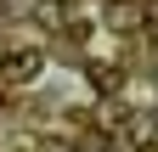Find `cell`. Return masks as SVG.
Listing matches in <instances>:
<instances>
[{
	"instance_id": "1",
	"label": "cell",
	"mask_w": 158,
	"mask_h": 152,
	"mask_svg": "<svg viewBox=\"0 0 158 152\" xmlns=\"http://www.w3.org/2000/svg\"><path fill=\"white\" fill-rule=\"evenodd\" d=\"M40 68H45V51H11L6 62H0V79L6 85H28V79H40Z\"/></svg>"
},
{
	"instance_id": "2",
	"label": "cell",
	"mask_w": 158,
	"mask_h": 152,
	"mask_svg": "<svg viewBox=\"0 0 158 152\" xmlns=\"http://www.w3.org/2000/svg\"><path fill=\"white\" fill-rule=\"evenodd\" d=\"M90 79H96V90H118L124 73H118V68H90Z\"/></svg>"
},
{
	"instance_id": "3",
	"label": "cell",
	"mask_w": 158,
	"mask_h": 152,
	"mask_svg": "<svg viewBox=\"0 0 158 152\" xmlns=\"http://www.w3.org/2000/svg\"><path fill=\"white\" fill-rule=\"evenodd\" d=\"M40 152H68V146H56V141H45V146H40Z\"/></svg>"
},
{
	"instance_id": "4",
	"label": "cell",
	"mask_w": 158,
	"mask_h": 152,
	"mask_svg": "<svg viewBox=\"0 0 158 152\" xmlns=\"http://www.w3.org/2000/svg\"><path fill=\"white\" fill-rule=\"evenodd\" d=\"M152 79H158V73H152Z\"/></svg>"
}]
</instances>
